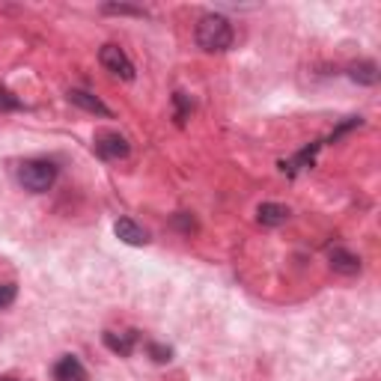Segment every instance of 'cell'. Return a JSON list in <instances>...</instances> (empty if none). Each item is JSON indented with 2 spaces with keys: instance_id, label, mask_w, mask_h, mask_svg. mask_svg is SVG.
Masks as SVG:
<instances>
[{
  "instance_id": "obj_1",
  "label": "cell",
  "mask_w": 381,
  "mask_h": 381,
  "mask_svg": "<svg viewBox=\"0 0 381 381\" xmlns=\"http://www.w3.org/2000/svg\"><path fill=\"white\" fill-rule=\"evenodd\" d=\"M197 45L209 54H218V51H226L233 45V24L230 18L218 15V12H209L202 15L197 24Z\"/></svg>"
},
{
  "instance_id": "obj_2",
  "label": "cell",
  "mask_w": 381,
  "mask_h": 381,
  "mask_svg": "<svg viewBox=\"0 0 381 381\" xmlns=\"http://www.w3.org/2000/svg\"><path fill=\"white\" fill-rule=\"evenodd\" d=\"M18 182L24 185V190H30V194H45V190L57 182V167L42 158L24 161L18 167Z\"/></svg>"
},
{
  "instance_id": "obj_3",
  "label": "cell",
  "mask_w": 381,
  "mask_h": 381,
  "mask_svg": "<svg viewBox=\"0 0 381 381\" xmlns=\"http://www.w3.org/2000/svg\"><path fill=\"white\" fill-rule=\"evenodd\" d=\"M98 60H101V66H105L108 72H113L117 78L134 81V66H131V60L125 57V51L120 45H105L98 51Z\"/></svg>"
},
{
  "instance_id": "obj_4",
  "label": "cell",
  "mask_w": 381,
  "mask_h": 381,
  "mask_svg": "<svg viewBox=\"0 0 381 381\" xmlns=\"http://www.w3.org/2000/svg\"><path fill=\"white\" fill-rule=\"evenodd\" d=\"M93 149L98 152L101 158H108V161H120V158H129V152H131L129 141H125L122 134H117V131H101V134L96 137Z\"/></svg>"
},
{
  "instance_id": "obj_5",
  "label": "cell",
  "mask_w": 381,
  "mask_h": 381,
  "mask_svg": "<svg viewBox=\"0 0 381 381\" xmlns=\"http://www.w3.org/2000/svg\"><path fill=\"white\" fill-rule=\"evenodd\" d=\"M113 233H117L120 241H125V245H131V247H143L146 241H149L146 230H143L141 224H134L131 218H120L117 224H113Z\"/></svg>"
},
{
  "instance_id": "obj_6",
  "label": "cell",
  "mask_w": 381,
  "mask_h": 381,
  "mask_svg": "<svg viewBox=\"0 0 381 381\" xmlns=\"http://www.w3.org/2000/svg\"><path fill=\"white\" fill-rule=\"evenodd\" d=\"M54 381H86V370L84 363L75 358V354H66L54 363Z\"/></svg>"
},
{
  "instance_id": "obj_7",
  "label": "cell",
  "mask_w": 381,
  "mask_h": 381,
  "mask_svg": "<svg viewBox=\"0 0 381 381\" xmlns=\"http://www.w3.org/2000/svg\"><path fill=\"white\" fill-rule=\"evenodd\" d=\"M328 259H331V269L337 274H358L361 271V259L354 257V253L342 250V247H334L331 253H328Z\"/></svg>"
},
{
  "instance_id": "obj_8",
  "label": "cell",
  "mask_w": 381,
  "mask_h": 381,
  "mask_svg": "<svg viewBox=\"0 0 381 381\" xmlns=\"http://www.w3.org/2000/svg\"><path fill=\"white\" fill-rule=\"evenodd\" d=\"M134 342H137V331H129V334H113V331H105V346L120 354V358H129L134 351Z\"/></svg>"
},
{
  "instance_id": "obj_9",
  "label": "cell",
  "mask_w": 381,
  "mask_h": 381,
  "mask_svg": "<svg viewBox=\"0 0 381 381\" xmlns=\"http://www.w3.org/2000/svg\"><path fill=\"white\" fill-rule=\"evenodd\" d=\"M286 218H289V209L280 206V202H262L257 209V221L262 226H280V224H286Z\"/></svg>"
},
{
  "instance_id": "obj_10",
  "label": "cell",
  "mask_w": 381,
  "mask_h": 381,
  "mask_svg": "<svg viewBox=\"0 0 381 381\" xmlns=\"http://www.w3.org/2000/svg\"><path fill=\"white\" fill-rule=\"evenodd\" d=\"M69 101H72V105H78V108H84V110H90V113H98V117H110V108L101 105V98H96L93 93L72 90V93H69Z\"/></svg>"
},
{
  "instance_id": "obj_11",
  "label": "cell",
  "mask_w": 381,
  "mask_h": 381,
  "mask_svg": "<svg viewBox=\"0 0 381 381\" xmlns=\"http://www.w3.org/2000/svg\"><path fill=\"white\" fill-rule=\"evenodd\" d=\"M349 78L354 84L373 86V84H378V66H375L373 60H361V63H354V66L349 69Z\"/></svg>"
},
{
  "instance_id": "obj_12",
  "label": "cell",
  "mask_w": 381,
  "mask_h": 381,
  "mask_svg": "<svg viewBox=\"0 0 381 381\" xmlns=\"http://www.w3.org/2000/svg\"><path fill=\"white\" fill-rule=\"evenodd\" d=\"M101 12H108V15H137V18H143L146 15V9L141 6H125V4H108V6H101Z\"/></svg>"
},
{
  "instance_id": "obj_13",
  "label": "cell",
  "mask_w": 381,
  "mask_h": 381,
  "mask_svg": "<svg viewBox=\"0 0 381 381\" xmlns=\"http://www.w3.org/2000/svg\"><path fill=\"white\" fill-rule=\"evenodd\" d=\"M149 354H152V361L155 363H170L173 349L170 346H158V342H149Z\"/></svg>"
},
{
  "instance_id": "obj_14",
  "label": "cell",
  "mask_w": 381,
  "mask_h": 381,
  "mask_svg": "<svg viewBox=\"0 0 381 381\" xmlns=\"http://www.w3.org/2000/svg\"><path fill=\"white\" fill-rule=\"evenodd\" d=\"M173 101H176V122H179V125H185L188 113H190V101H188L182 93H176V96H173Z\"/></svg>"
},
{
  "instance_id": "obj_15",
  "label": "cell",
  "mask_w": 381,
  "mask_h": 381,
  "mask_svg": "<svg viewBox=\"0 0 381 381\" xmlns=\"http://www.w3.org/2000/svg\"><path fill=\"white\" fill-rule=\"evenodd\" d=\"M15 295H18L15 283H0V310H6L9 304L15 301Z\"/></svg>"
},
{
  "instance_id": "obj_16",
  "label": "cell",
  "mask_w": 381,
  "mask_h": 381,
  "mask_svg": "<svg viewBox=\"0 0 381 381\" xmlns=\"http://www.w3.org/2000/svg\"><path fill=\"white\" fill-rule=\"evenodd\" d=\"M4 110H21V101L12 96L9 90H0V113Z\"/></svg>"
},
{
  "instance_id": "obj_17",
  "label": "cell",
  "mask_w": 381,
  "mask_h": 381,
  "mask_svg": "<svg viewBox=\"0 0 381 381\" xmlns=\"http://www.w3.org/2000/svg\"><path fill=\"white\" fill-rule=\"evenodd\" d=\"M0 381H15V378H0Z\"/></svg>"
}]
</instances>
